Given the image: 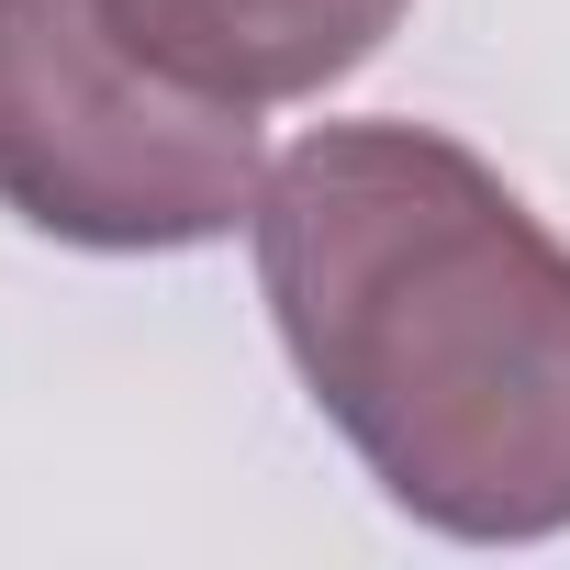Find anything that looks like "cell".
<instances>
[{"label":"cell","instance_id":"cell-2","mask_svg":"<svg viewBox=\"0 0 570 570\" xmlns=\"http://www.w3.org/2000/svg\"><path fill=\"white\" fill-rule=\"evenodd\" d=\"M257 112L168 68L124 0H0V213L90 246L168 257L257 213Z\"/></svg>","mask_w":570,"mask_h":570},{"label":"cell","instance_id":"cell-1","mask_svg":"<svg viewBox=\"0 0 570 570\" xmlns=\"http://www.w3.org/2000/svg\"><path fill=\"white\" fill-rule=\"evenodd\" d=\"M257 292L314 414L436 537H570V246L436 124H314L257 190Z\"/></svg>","mask_w":570,"mask_h":570},{"label":"cell","instance_id":"cell-3","mask_svg":"<svg viewBox=\"0 0 570 570\" xmlns=\"http://www.w3.org/2000/svg\"><path fill=\"white\" fill-rule=\"evenodd\" d=\"M414 0H124V23L190 68L202 90L268 112V101H325L336 79H358Z\"/></svg>","mask_w":570,"mask_h":570}]
</instances>
